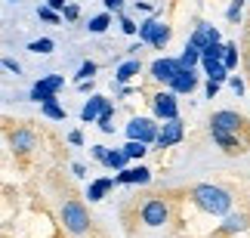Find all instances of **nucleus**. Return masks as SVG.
Masks as SVG:
<instances>
[{"mask_svg":"<svg viewBox=\"0 0 250 238\" xmlns=\"http://www.w3.org/2000/svg\"><path fill=\"white\" fill-rule=\"evenodd\" d=\"M229 87L235 90V96H241V93H244V81L241 78H232V81H229Z\"/></svg>","mask_w":250,"mask_h":238,"instance_id":"39","label":"nucleus"},{"mask_svg":"<svg viewBox=\"0 0 250 238\" xmlns=\"http://www.w3.org/2000/svg\"><path fill=\"white\" fill-rule=\"evenodd\" d=\"M53 41H50V37H41V41H31V43H28V50H31V53H41V56H46V53H53Z\"/></svg>","mask_w":250,"mask_h":238,"instance_id":"26","label":"nucleus"},{"mask_svg":"<svg viewBox=\"0 0 250 238\" xmlns=\"http://www.w3.org/2000/svg\"><path fill=\"white\" fill-rule=\"evenodd\" d=\"M127 151H124V149H111L108 151V158H105V167H111V170H118V173H121V170H127Z\"/></svg>","mask_w":250,"mask_h":238,"instance_id":"19","label":"nucleus"},{"mask_svg":"<svg viewBox=\"0 0 250 238\" xmlns=\"http://www.w3.org/2000/svg\"><path fill=\"white\" fill-rule=\"evenodd\" d=\"M241 9H244V0H232V6L226 9V19L229 22H241Z\"/></svg>","mask_w":250,"mask_h":238,"instance_id":"31","label":"nucleus"},{"mask_svg":"<svg viewBox=\"0 0 250 238\" xmlns=\"http://www.w3.org/2000/svg\"><path fill=\"white\" fill-rule=\"evenodd\" d=\"M158 133H161V127L151 118H133L127 124V139H139V142H146V146L158 142Z\"/></svg>","mask_w":250,"mask_h":238,"instance_id":"3","label":"nucleus"},{"mask_svg":"<svg viewBox=\"0 0 250 238\" xmlns=\"http://www.w3.org/2000/svg\"><path fill=\"white\" fill-rule=\"evenodd\" d=\"M191 201L204 214H213V216H226L232 211V195L219 186H210V183H201V186L191 189Z\"/></svg>","mask_w":250,"mask_h":238,"instance_id":"1","label":"nucleus"},{"mask_svg":"<svg viewBox=\"0 0 250 238\" xmlns=\"http://www.w3.org/2000/svg\"><path fill=\"white\" fill-rule=\"evenodd\" d=\"M93 74H96V62L86 59V62L81 65V71H78V84H81V81H93Z\"/></svg>","mask_w":250,"mask_h":238,"instance_id":"33","label":"nucleus"},{"mask_svg":"<svg viewBox=\"0 0 250 238\" xmlns=\"http://www.w3.org/2000/svg\"><path fill=\"white\" fill-rule=\"evenodd\" d=\"M46 6H53L56 13H65V6H68V3H65V0H46Z\"/></svg>","mask_w":250,"mask_h":238,"instance_id":"41","label":"nucleus"},{"mask_svg":"<svg viewBox=\"0 0 250 238\" xmlns=\"http://www.w3.org/2000/svg\"><path fill=\"white\" fill-rule=\"evenodd\" d=\"M68 142H71V146H83V136H81V130H71V133H68Z\"/></svg>","mask_w":250,"mask_h":238,"instance_id":"40","label":"nucleus"},{"mask_svg":"<svg viewBox=\"0 0 250 238\" xmlns=\"http://www.w3.org/2000/svg\"><path fill=\"white\" fill-rule=\"evenodd\" d=\"M41 84H43V87H46V90H53V93H59V90L65 87V78H62V74H46V78H41Z\"/></svg>","mask_w":250,"mask_h":238,"instance_id":"27","label":"nucleus"},{"mask_svg":"<svg viewBox=\"0 0 250 238\" xmlns=\"http://www.w3.org/2000/svg\"><path fill=\"white\" fill-rule=\"evenodd\" d=\"M139 68H142L139 59H127V62L118 68V74H114V78H118V84H127L130 78H136V74H139Z\"/></svg>","mask_w":250,"mask_h":238,"instance_id":"20","label":"nucleus"},{"mask_svg":"<svg viewBox=\"0 0 250 238\" xmlns=\"http://www.w3.org/2000/svg\"><path fill=\"white\" fill-rule=\"evenodd\" d=\"M241 118L235 115V111H216L213 118H210V127H219V130H226V133H238L241 130Z\"/></svg>","mask_w":250,"mask_h":238,"instance_id":"10","label":"nucleus"},{"mask_svg":"<svg viewBox=\"0 0 250 238\" xmlns=\"http://www.w3.org/2000/svg\"><path fill=\"white\" fill-rule=\"evenodd\" d=\"M37 16H41L43 22H59V13H56L53 6H37Z\"/></svg>","mask_w":250,"mask_h":238,"instance_id":"34","label":"nucleus"},{"mask_svg":"<svg viewBox=\"0 0 250 238\" xmlns=\"http://www.w3.org/2000/svg\"><path fill=\"white\" fill-rule=\"evenodd\" d=\"M167 41H170V25H161L158 34H155V41H151V46H155V50H164Z\"/></svg>","mask_w":250,"mask_h":238,"instance_id":"29","label":"nucleus"},{"mask_svg":"<svg viewBox=\"0 0 250 238\" xmlns=\"http://www.w3.org/2000/svg\"><path fill=\"white\" fill-rule=\"evenodd\" d=\"M158 28H161V22H158V16H151V19H146V22L139 25V43H151V41H155V34H158Z\"/></svg>","mask_w":250,"mask_h":238,"instance_id":"17","label":"nucleus"},{"mask_svg":"<svg viewBox=\"0 0 250 238\" xmlns=\"http://www.w3.org/2000/svg\"><path fill=\"white\" fill-rule=\"evenodd\" d=\"M223 65H226L229 71H232L235 65H238V46H235V43H226V53H223Z\"/></svg>","mask_w":250,"mask_h":238,"instance_id":"28","label":"nucleus"},{"mask_svg":"<svg viewBox=\"0 0 250 238\" xmlns=\"http://www.w3.org/2000/svg\"><path fill=\"white\" fill-rule=\"evenodd\" d=\"M111 115H114V108L108 106V108H105L102 115H99V121H96V124H99V130H102V133H111V130H114V124H111Z\"/></svg>","mask_w":250,"mask_h":238,"instance_id":"30","label":"nucleus"},{"mask_svg":"<svg viewBox=\"0 0 250 238\" xmlns=\"http://www.w3.org/2000/svg\"><path fill=\"white\" fill-rule=\"evenodd\" d=\"M151 106H155V115H158V118H164V121L179 118V106H176V93H173V90H167V93H158Z\"/></svg>","mask_w":250,"mask_h":238,"instance_id":"6","label":"nucleus"},{"mask_svg":"<svg viewBox=\"0 0 250 238\" xmlns=\"http://www.w3.org/2000/svg\"><path fill=\"white\" fill-rule=\"evenodd\" d=\"M223 53H226V43H210L207 50H204V59H216V62H223Z\"/></svg>","mask_w":250,"mask_h":238,"instance_id":"32","label":"nucleus"},{"mask_svg":"<svg viewBox=\"0 0 250 238\" xmlns=\"http://www.w3.org/2000/svg\"><path fill=\"white\" fill-rule=\"evenodd\" d=\"M201 59H204V53H201L195 43H186V50H182V56H179L182 68H195V65H198Z\"/></svg>","mask_w":250,"mask_h":238,"instance_id":"18","label":"nucleus"},{"mask_svg":"<svg viewBox=\"0 0 250 238\" xmlns=\"http://www.w3.org/2000/svg\"><path fill=\"white\" fill-rule=\"evenodd\" d=\"M108 106H111V102L105 99V96H99V93H93V96L86 99V106L81 108V121H83V124H96V121H99V115H102V111L108 108Z\"/></svg>","mask_w":250,"mask_h":238,"instance_id":"7","label":"nucleus"},{"mask_svg":"<svg viewBox=\"0 0 250 238\" xmlns=\"http://www.w3.org/2000/svg\"><path fill=\"white\" fill-rule=\"evenodd\" d=\"M41 111H43V115L46 118H53V121H65V108H59V102H43V106H41Z\"/></svg>","mask_w":250,"mask_h":238,"instance_id":"24","label":"nucleus"},{"mask_svg":"<svg viewBox=\"0 0 250 238\" xmlns=\"http://www.w3.org/2000/svg\"><path fill=\"white\" fill-rule=\"evenodd\" d=\"M114 186H118V179H111V176L96 179V183H90V189H86V198H90V201H102V198L108 195Z\"/></svg>","mask_w":250,"mask_h":238,"instance_id":"12","label":"nucleus"},{"mask_svg":"<svg viewBox=\"0 0 250 238\" xmlns=\"http://www.w3.org/2000/svg\"><path fill=\"white\" fill-rule=\"evenodd\" d=\"M167 216H170V211H167V204L161 201V198H151V201L142 204V223L151 226V229L164 226V223H167Z\"/></svg>","mask_w":250,"mask_h":238,"instance_id":"4","label":"nucleus"},{"mask_svg":"<svg viewBox=\"0 0 250 238\" xmlns=\"http://www.w3.org/2000/svg\"><path fill=\"white\" fill-rule=\"evenodd\" d=\"M188 43H195L198 50L204 53L207 46L213 43V41H210V25H207V22H198V28H195V31H191V37H188Z\"/></svg>","mask_w":250,"mask_h":238,"instance_id":"15","label":"nucleus"},{"mask_svg":"<svg viewBox=\"0 0 250 238\" xmlns=\"http://www.w3.org/2000/svg\"><path fill=\"white\" fill-rule=\"evenodd\" d=\"M216 93H219V84H216V81H207V96H210V99H213V96H216Z\"/></svg>","mask_w":250,"mask_h":238,"instance_id":"43","label":"nucleus"},{"mask_svg":"<svg viewBox=\"0 0 250 238\" xmlns=\"http://www.w3.org/2000/svg\"><path fill=\"white\" fill-rule=\"evenodd\" d=\"M108 25H111V13H99V16H93V19H90V25H86V28H90L93 34H102Z\"/></svg>","mask_w":250,"mask_h":238,"instance_id":"22","label":"nucleus"},{"mask_svg":"<svg viewBox=\"0 0 250 238\" xmlns=\"http://www.w3.org/2000/svg\"><path fill=\"white\" fill-rule=\"evenodd\" d=\"M3 68H6V71H13V74L22 71V68H19V62H13V59H3Z\"/></svg>","mask_w":250,"mask_h":238,"instance_id":"42","label":"nucleus"},{"mask_svg":"<svg viewBox=\"0 0 250 238\" xmlns=\"http://www.w3.org/2000/svg\"><path fill=\"white\" fill-rule=\"evenodd\" d=\"M65 19H68V22H74V19H81V6H74V3H68L65 6V13H62Z\"/></svg>","mask_w":250,"mask_h":238,"instance_id":"35","label":"nucleus"},{"mask_svg":"<svg viewBox=\"0 0 250 238\" xmlns=\"http://www.w3.org/2000/svg\"><path fill=\"white\" fill-rule=\"evenodd\" d=\"M6 3H19V0H6Z\"/></svg>","mask_w":250,"mask_h":238,"instance_id":"45","label":"nucleus"},{"mask_svg":"<svg viewBox=\"0 0 250 238\" xmlns=\"http://www.w3.org/2000/svg\"><path fill=\"white\" fill-rule=\"evenodd\" d=\"M176 142H182V121L179 118L164 121V127H161V133H158V146L167 149V146H176Z\"/></svg>","mask_w":250,"mask_h":238,"instance_id":"8","label":"nucleus"},{"mask_svg":"<svg viewBox=\"0 0 250 238\" xmlns=\"http://www.w3.org/2000/svg\"><path fill=\"white\" fill-rule=\"evenodd\" d=\"M118 19H121V28H124V34H136V25H133L127 16H118Z\"/></svg>","mask_w":250,"mask_h":238,"instance_id":"38","label":"nucleus"},{"mask_svg":"<svg viewBox=\"0 0 250 238\" xmlns=\"http://www.w3.org/2000/svg\"><path fill=\"white\" fill-rule=\"evenodd\" d=\"M210 133H213V142H216V146H223L226 151H241V142H238L235 133H226V130H219V127H210Z\"/></svg>","mask_w":250,"mask_h":238,"instance_id":"13","label":"nucleus"},{"mask_svg":"<svg viewBox=\"0 0 250 238\" xmlns=\"http://www.w3.org/2000/svg\"><path fill=\"white\" fill-rule=\"evenodd\" d=\"M31 99H34V102H41V106H43V102H53V99H56V93H53V90H46L43 84L37 81L34 87H31Z\"/></svg>","mask_w":250,"mask_h":238,"instance_id":"23","label":"nucleus"},{"mask_svg":"<svg viewBox=\"0 0 250 238\" xmlns=\"http://www.w3.org/2000/svg\"><path fill=\"white\" fill-rule=\"evenodd\" d=\"M90 151H93V158H96V161H102V164H105V158H108V151H111V149H105V146H93Z\"/></svg>","mask_w":250,"mask_h":238,"instance_id":"36","label":"nucleus"},{"mask_svg":"<svg viewBox=\"0 0 250 238\" xmlns=\"http://www.w3.org/2000/svg\"><path fill=\"white\" fill-rule=\"evenodd\" d=\"M247 71H250V56H247Z\"/></svg>","mask_w":250,"mask_h":238,"instance_id":"44","label":"nucleus"},{"mask_svg":"<svg viewBox=\"0 0 250 238\" xmlns=\"http://www.w3.org/2000/svg\"><path fill=\"white\" fill-rule=\"evenodd\" d=\"M9 142H13L16 151H28V149H34V133L31 130H16L13 136H9Z\"/></svg>","mask_w":250,"mask_h":238,"instance_id":"16","label":"nucleus"},{"mask_svg":"<svg viewBox=\"0 0 250 238\" xmlns=\"http://www.w3.org/2000/svg\"><path fill=\"white\" fill-rule=\"evenodd\" d=\"M195 87H198V74H195V68H182L176 78L170 81V90L176 93V96H179V93H191Z\"/></svg>","mask_w":250,"mask_h":238,"instance_id":"9","label":"nucleus"},{"mask_svg":"<svg viewBox=\"0 0 250 238\" xmlns=\"http://www.w3.org/2000/svg\"><path fill=\"white\" fill-rule=\"evenodd\" d=\"M124 151H127V158H142L148 151V146H146V142H139V139H130L127 146H124Z\"/></svg>","mask_w":250,"mask_h":238,"instance_id":"25","label":"nucleus"},{"mask_svg":"<svg viewBox=\"0 0 250 238\" xmlns=\"http://www.w3.org/2000/svg\"><path fill=\"white\" fill-rule=\"evenodd\" d=\"M62 223H65V229H68L71 235H83L86 229H90V214H86V207L81 201H65Z\"/></svg>","mask_w":250,"mask_h":238,"instance_id":"2","label":"nucleus"},{"mask_svg":"<svg viewBox=\"0 0 250 238\" xmlns=\"http://www.w3.org/2000/svg\"><path fill=\"white\" fill-rule=\"evenodd\" d=\"M124 0H105V13H121Z\"/></svg>","mask_w":250,"mask_h":238,"instance_id":"37","label":"nucleus"},{"mask_svg":"<svg viewBox=\"0 0 250 238\" xmlns=\"http://www.w3.org/2000/svg\"><path fill=\"white\" fill-rule=\"evenodd\" d=\"M244 226H247V220H244V216H241V214H232V216H226V223H223V232H226V235H232V232H241Z\"/></svg>","mask_w":250,"mask_h":238,"instance_id":"21","label":"nucleus"},{"mask_svg":"<svg viewBox=\"0 0 250 238\" xmlns=\"http://www.w3.org/2000/svg\"><path fill=\"white\" fill-rule=\"evenodd\" d=\"M201 65H204V71H207L210 81H216V84L229 81V68H226L223 62H216V59H201Z\"/></svg>","mask_w":250,"mask_h":238,"instance_id":"14","label":"nucleus"},{"mask_svg":"<svg viewBox=\"0 0 250 238\" xmlns=\"http://www.w3.org/2000/svg\"><path fill=\"white\" fill-rule=\"evenodd\" d=\"M114 179H118V183H148V179H151V170L148 167H142V164H136V167H127V170H121V173L118 176H114Z\"/></svg>","mask_w":250,"mask_h":238,"instance_id":"11","label":"nucleus"},{"mask_svg":"<svg viewBox=\"0 0 250 238\" xmlns=\"http://www.w3.org/2000/svg\"><path fill=\"white\" fill-rule=\"evenodd\" d=\"M179 71H182V62L179 59H167V56H164V59H155V62H151V78L161 81V84H170Z\"/></svg>","mask_w":250,"mask_h":238,"instance_id":"5","label":"nucleus"}]
</instances>
